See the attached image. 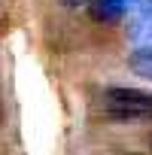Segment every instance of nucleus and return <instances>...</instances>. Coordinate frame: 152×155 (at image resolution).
I'll list each match as a JSON object with an SVG mask.
<instances>
[{"label": "nucleus", "instance_id": "7ed1b4c3", "mask_svg": "<svg viewBox=\"0 0 152 155\" xmlns=\"http://www.w3.org/2000/svg\"><path fill=\"white\" fill-rule=\"evenodd\" d=\"M128 70L134 76H140V79L152 82V43H143L128 52Z\"/></svg>", "mask_w": 152, "mask_h": 155}, {"label": "nucleus", "instance_id": "39448f33", "mask_svg": "<svg viewBox=\"0 0 152 155\" xmlns=\"http://www.w3.org/2000/svg\"><path fill=\"white\" fill-rule=\"evenodd\" d=\"M122 3H125L128 9H149L152 0H122Z\"/></svg>", "mask_w": 152, "mask_h": 155}, {"label": "nucleus", "instance_id": "423d86ee", "mask_svg": "<svg viewBox=\"0 0 152 155\" xmlns=\"http://www.w3.org/2000/svg\"><path fill=\"white\" fill-rule=\"evenodd\" d=\"M58 3H61V6H67V9H76L79 3H85V0H58Z\"/></svg>", "mask_w": 152, "mask_h": 155}, {"label": "nucleus", "instance_id": "20e7f679", "mask_svg": "<svg viewBox=\"0 0 152 155\" xmlns=\"http://www.w3.org/2000/svg\"><path fill=\"white\" fill-rule=\"evenodd\" d=\"M143 12H146V15L140 18V28H143V34H149V37H152V6H149V9H143Z\"/></svg>", "mask_w": 152, "mask_h": 155}, {"label": "nucleus", "instance_id": "f257e3e1", "mask_svg": "<svg viewBox=\"0 0 152 155\" xmlns=\"http://www.w3.org/2000/svg\"><path fill=\"white\" fill-rule=\"evenodd\" d=\"M101 107L116 122H143L152 119V94L140 88H122L113 85L101 94Z\"/></svg>", "mask_w": 152, "mask_h": 155}, {"label": "nucleus", "instance_id": "f03ea898", "mask_svg": "<svg viewBox=\"0 0 152 155\" xmlns=\"http://www.w3.org/2000/svg\"><path fill=\"white\" fill-rule=\"evenodd\" d=\"M125 12H128V6L122 3V0H88V15H91V21L113 25V21H119Z\"/></svg>", "mask_w": 152, "mask_h": 155}]
</instances>
